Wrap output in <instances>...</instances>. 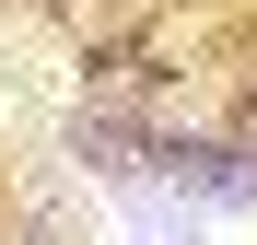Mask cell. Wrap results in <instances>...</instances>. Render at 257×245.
<instances>
[{"mask_svg":"<svg viewBox=\"0 0 257 245\" xmlns=\"http://www.w3.org/2000/svg\"><path fill=\"white\" fill-rule=\"evenodd\" d=\"M59 94H70V47L47 24H0V129L59 117Z\"/></svg>","mask_w":257,"mask_h":245,"instance_id":"cell-1","label":"cell"}]
</instances>
